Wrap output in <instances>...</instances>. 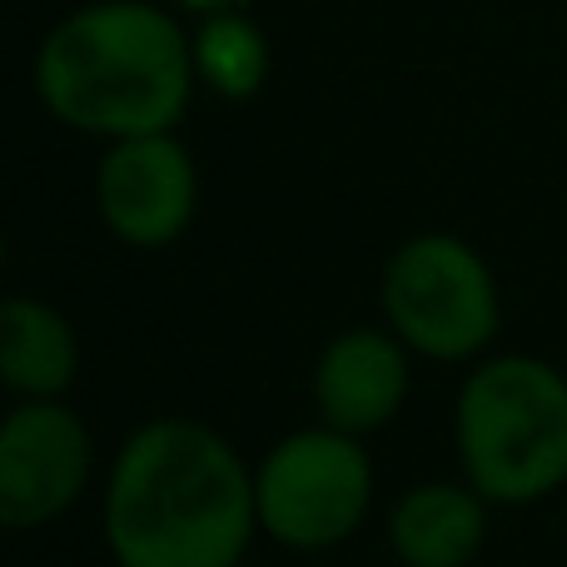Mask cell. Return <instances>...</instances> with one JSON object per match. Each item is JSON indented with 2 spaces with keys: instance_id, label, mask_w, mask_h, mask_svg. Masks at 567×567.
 I'll return each instance as SVG.
<instances>
[{
  "instance_id": "6da1fadb",
  "label": "cell",
  "mask_w": 567,
  "mask_h": 567,
  "mask_svg": "<svg viewBox=\"0 0 567 567\" xmlns=\"http://www.w3.org/2000/svg\"><path fill=\"white\" fill-rule=\"evenodd\" d=\"M100 538L115 567H239L265 538L255 463L199 419H145L105 463Z\"/></svg>"
},
{
  "instance_id": "7a4b0ae2",
  "label": "cell",
  "mask_w": 567,
  "mask_h": 567,
  "mask_svg": "<svg viewBox=\"0 0 567 567\" xmlns=\"http://www.w3.org/2000/svg\"><path fill=\"white\" fill-rule=\"evenodd\" d=\"M30 85L55 125L100 145L165 135L199 90L189 25L159 0H85L40 35Z\"/></svg>"
},
{
  "instance_id": "3957f363",
  "label": "cell",
  "mask_w": 567,
  "mask_h": 567,
  "mask_svg": "<svg viewBox=\"0 0 567 567\" xmlns=\"http://www.w3.org/2000/svg\"><path fill=\"white\" fill-rule=\"evenodd\" d=\"M453 453L493 508H538L567 488V373L543 353H488L453 393Z\"/></svg>"
},
{
  "instance_id": "277c9868",
  "label": "cell",
  "mask_w": 567,
  "mask_h": 567,
  "mask_svg": "<svg viewBox=\"0 0 567 567\" xmlns=\"http://www.w3.org/2000/svg\"><path fill=\"white\" fill-rule=\"evenodd\" d=\"M379 313L413 359H488L503 333V289L478 245L449 229L409 235L379 269Z\"/></svg>"
},
{
  "instance_id": "5b68a950",
  "label": "cell",
  "mask_w": 567,
  "mask_h": 567,
  "mask_svg": "<svg viewBox=\"0 0 567 567\" xmlns=\"http://www.w3.org/2000/svg\"><path fill=\"white\" fill-rule=\"evenodd\" d=\"M379 473L363 439L309 423L275 439L255 463L259 533L289 553H333L369 523Z\"/></svg>"
},
{
  "instance_id": "8992f818",
  "label": "cell",
  "mask_w": 567,
  "mask_h": 567,
  "mask_svg": "<svg viewBox=\"0 0 567 567\" xmlns=\"http://www.w3.org/2000/svg\"><path fill=\"white\" fill-rule=\"evenodd\" d=\"M100 449L70 399H16L0 419V523L35 533L90 493Z\"/></svg>"
},
{
  "instance_id": "52a82bcc",
  "label": "cell",
  "mask_w": 567,
  "mask_h": 567,
  "mask_svg": "<svg viewBox=\"0 0 567 567\" xmlns=\"http://www.w3.org/2000/svg\"><path fill=\"white\" fill-rule=\"evenodd\" d=\"M95 215L125 249H169L199 219V165L179 130L100 150Z\"/></svg>"
},
{
  "instance_id": "ba28073f",
  "label": "cell",
  "mask_w": 567,
  "mask_h": 567,
  "mask_svg": "<svg viewBox=\"0 0 567 567\" xmlns=\"http://www.w3.org/2000/svg\"><path fill=\"white\" fill-rule=\"evenodd\" d=\"M413 393V353L389 323H353L319 349L309 399L319 423L353 439L389 429Z\"/></svg>"
},
{
  "instance_id": "9c48e42d",
  "label": "cell",
  "mask_w": 567,
  "mask_h": 567,
  "mask_svg": "<svg viewBox=\"0 0 567 567\" xmlns=\"http://www.w3.org/2000/svg\"><path fill=\"white\" fill-rule=\"evenodd\" d=\"M493 503L468 478H423L393 498L383 538L403 567H473L488 543Z\"/></svg>"
},
{
  "instance_id": "30bf717a",
  "label": "cell",
  "mask_w": 567,
  "mask_h": 567,
  "mask_svg": "<svg viewBox=\"0 0 567 567\" xmlns=\"http://www.w3.org/2000/svg\"><path fill=\"white\" fill-rule=\"evenodd\" d=\"M80 379V333L55 303L10 293L0 303V383L10 399H70Z\"/></svg>"
},
{
  "instance_id": "8fae6325",
  "label": "cell",
  "mask_w": 567,
  "mask_h": 567,
  "mask_svg": "<svg viewBox=\"0 0 567 567\" xmlns=\"http://www.w3.org/2000/svg\"><path fill=\"white\" fill-rule=\"evenodd\" d=\"M189 55H195V80L225 105H245L269 85L275 70V45L269 30L249 10H225L205 16L189 30Z\"/></svg>"
},
{
  "instance_id": "7c38bea8",
  "label": "cell",
  "mask_w": 567,
  "mask_h": 567,
  "mask_svg": "<svg viewBox=\"0 0 567 567\" xmlns=\"http://www.w3.org/2000/svg\"><path fill=\"white\" fill-rule=\"evenodd\" d=\"M169 6L189 20H205V16H225V10H245L249 0H169Z\"/></svg>"
}]
</instances>
